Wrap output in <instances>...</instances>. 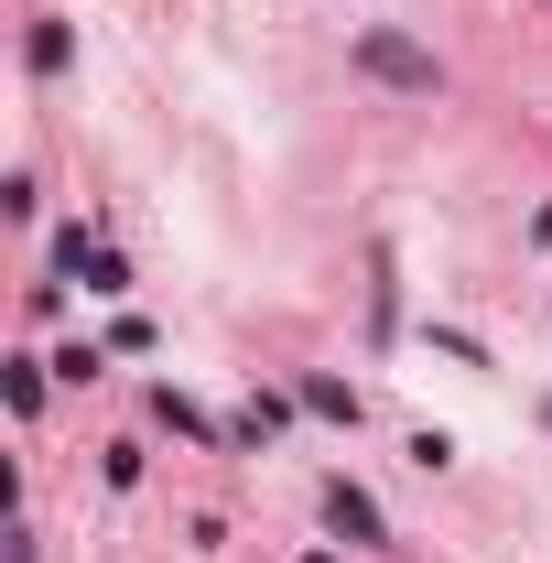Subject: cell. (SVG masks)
Returning a JSON list of instances; mask_svg holds the SVG:
<instances>
[{
  "instance_id": "6da1fadb",
  "label": "cell",
  "mask_w": 552,
  "mask_h": 563,
  "mask_svg": "<svg viewBox=\"0 0 552 563\" xmlns=\"http://www.w3.org/2000/svg\"><path fill=\"white\" fill-rule=\"evenodd\" d=\"M357 76H368V87H401V98H433V87H444V66L422 55L412 33H390V22L357 33Z\"/></svg>"
},
{
  "instance_id": "7a4b0ae2",
  "label": "cell",
  "mask_w": 552,
  "mask_h": 563,
  "mask_svg": "<svg viewBox=\"0 0 552 563\" xmlns=\"http://www.w3.org/2000/svg\"><path fill=\"white\" fill-rule=\"evenodd\" d=\"M325 520H336L346 542H368V553L390 542V520H379V498H368V488H346V477H336V488H325Z\"/></svg>"
},
{
  "instance_id": "3957f363",
  "label": "cell",
  "mask_w": 552,
  "mask_h": 563,
  "mask_svg": "<svg viewBox=\"0 0 552 563\" xmlns=\"http://www.w3.org/2000/svg\"><path fill=\"white\" fill-rule=\"evenodd\" d=\"M55 261H66V272L87 282V292H131V261H120V250H87V239H66Z\"/></svg>"
},
{
  "instance_id": "277c9868",
  "label": "cell",
  "mask_w": 552,
  "mask_h": 563,
  "mask_svg": "<svg viewBox=\"0 0 552 563\" xmlns=\"http://www.w3.org/2000/svg\"><path fill=\"white\" fill-rule=\"evenodd\" d=\"M152 422H163V433H185V444H217V422L196 412L185 390H152Z\"/></svg>"
},
{
  "instance_id": "5b68a950",
  "label": "cell",
  "mask_w": 552,
  "mask_h": 563,
  "mask_svg": "<svg viewBox=\"0 0 552 563\" xmlns=\"http://www.w3.org/2000/svg\"><path fill=\"white\" fill-rule=\"evenodd\" d=\"M303 412H325V422H357V390H346V379H325V368H303Z\"/></svg>"
},
{
  "instance_id": "8992f818",
  "label": "cell",
  "mask_w": 552,
  "mask_h": 563,
  "mask_svg": "<svg viewBox=\"0 0 552 563\" xmlns=\"http://www.w3.org/2000/svg\"><path fill=\"white\" fill-rule=\"evenodd\" d=\"M66 55H76L66 22H33V76H66Z\"/></svg>"
},
{
  "instance_id": "52a82bcc",
  "label": "cell",
  "mask_w": 552,
  "mask_h": 563,
  "mask_svg": "<svg viewBox=\"0 0 552 563\" xmlns=\"http://www.w3.org/2000/svg\"><path fill=\"white\" fill-rule=\"evenodd\" d=\"M272 433H281V401H272V390H261V401L239 412V444H272Z\"/></svg>"
},
{
  "instance_id": "ba28073f",
  "label": "cell",
  "mask_w": 552,
  "mask_h": 563,
  "mask_svg": "<svg viewBox=\"0 0 552 563\" xmlns=\"http://www.w3.org/2000/svg\"><path fill=\"white\" fill-rule=\"evenodd\" d=\"M11 563H33V531H11Z\"/></svg>"
}]
</instances>
